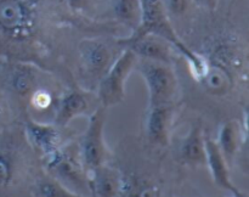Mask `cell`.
I'll return each mask as SVG.
<instances>
[{"label": "cell", "instance_id": "20", "mask_svg": "<svg viewBox=\"0 0 249 197\" xmlns=\"http://www.w3.org/2000/svg\"><path fill=\"white\" fill-rule=\"evenodd\" d=\"M165 14L174 27L175 22L186 18L195 6L192 0H162Z\"/></svg>", "mask_w": 249, "mask_h": 197}, {"label": "cell", "instance_id": "5", "mask_svg": "<svg viewBox=\"0 0 249 197\" xmlns=\"http://www.w3.org/2000/svg\"><path fill=\"white\" fill-rule=\"evenodd\" d=\"M135 71L145 80L148 105L173 104L178 92V77L173 65L138 58Z\"/></svg>", "mask_w": 249, "mask_h": 197}, {"label": "cell", "instance_id": "17", "mask_svg": "<svg viewBox=\"0 0 249 197\" xmlns=\"http://www.w3.org/2000/svg\"><path fill=\"white\" fill-rule=\"evenodd\" d=\"M245 140L246 129L242 128L238 121H226L220 126L218 140L215 141L229 165L232 164L235 158L237 157Z\"/></svg>", "mask_w": 249, "mask_h": 197}, {"label": "cell", "instance_id": "6", "mask_svg": "<svg viewBox=\"0 0 249 197\" xmlns=\"http://www.w3.org/2000/svg\"><path fill=\"white\" fill-rule=\"evenodd\" d=\"M105 125L106 108L99 106L90 113L87 129L78 143L80 160L87 170L107 163L108 148L105 141Z\"/></svg>", "mask_w": 249, "mask_h": 197}, {"label": "cell", "instance_id": "18", "mask_svg": "<svg viewBox=\"0 0 249 197\" xmlns=\"http://www.w3.org/2000/svg\"><path fill=\"white\" fill-rule=\"evenodd\" d=\"M207 61H208L207 71L202 79L199 80V83L211 94L221 95L228 92L231 84V77L228 70L216 61L212 62L209 58H207Z\"/></svg>", "mask_w": 249, "mask_h": 197}, {"label": "cell", "instance_id": "15", "mask_svg": "<svg viewBox=\"0 0 249 197\" xmlns=\"http://www.w3.org/2000/svg\"><path fill=\"white\" fill-rule=\"evenodd\" d=\"M21 170L19 150L0 133V190L7 189L16 182Z\"/></svg>", "mask_w": 249, "mask_h": 197}, {"label": "cell", "instance_id": "16", "mask_svg": "<svg viewBox=\"0 0 249 197\" xmlns=\"http://www.w3.org/2000/svg\"><path fill=\"white\" fill-rule=\"evenodd\" d=\"M108 16L112 23L134 33L141 23V5L139 0H109ZM128 34V36H129Z\"/></svg>", "mask_w": 249, "mask_h": 197}, {"label": "cell", "instance_id": "2", "mask_svg": "<svg viewBox=\"0 0 249 197\" xmlns=\"http://www.w3.org/2000/svg\"><path fill=\"white\" fill-rule=\"evenodd\" d=\"M48 175L82 196H90L88 170L83 165L77 145H61L50 155L44 156Z\"/></svg>", "mask_w": 249, "mask_h": 197}, {"label": "cell", "instance_id": "12", "mask_svg": "<svg viewBox=\"0 0 249 197\" xmlns=\"http://www.w3.org/2000/svg\"><path fill=\"white\" fill-rule=\"evenodd\" d=\"M88 177L91 197H119L123 191V172L107 163L88 170Z\"/></svg>", "mask_w": 249, "mask_h": 197}, {"label": "cell", "instance_id": "14", "mask_svg": "<svg viewBox=\"0 0 249 197\" xmlns=\"http://www.w3.org/2000/svg\"><path fill=\"white\" fill-rule=\"evenodd\" d=\"M203 126L199 123H195L184 136L178 148V156L182 164L189 167L206 165V145H204Z\"/></svg>", "mask_w": 249, "mask_h": 197}, {"label": "cell", "instance_id": "23", "mask_svg": "<svg viewBox=\"0 0 249 197\" xmlns=\"http://www.w3.org/2000/svg\"><path fill=\"white\" fill-rule=\"evenodd\" d=\"M5 104H4V100H2V96L0 95V128H1L2 123H4V119H5Z\"/></svg>", "mask_w": 249, "mask_h": 197}, {"label": "cell", "instance_id": "24", "mask_svg": "<svg viewBox=\"0 0 249 197\" xmlns=\"http://www.w3.org/2000/svg\"><path fill=\"white\" fill-rule=\"evenodd\" d=\"M172 197H177V196H172Z\"/></svg>", "mask_w": 249, "mask_h": 197}, {"label": "cell", "instance_id": "3", "mask_svg": "<svg viewBox=\"0 0 249 197\" xmlns=\"http://www.w3.org/2000/svg\"><path fill=\"white\" fill-rule=\"evenodd\" d=\"M123 50L118 40H109L102 36H84L78 41L77 53L84 80L99 84L108 68Z\"/></svg>", "mask_w": 249, "mask_h": 197}, {"label": "cell", "instance_id": "9", "mask_svg": "<svg viewBox=\"0 0 249 197\" xmlns=\"http://www.w3.org/2000/svg\"><path fill=\"white\" fill-rule=\"evenodd\" d=\"M4 72L6 87L19 99L29 100L40 88V72L34 63L26 61H11Z\"/></svg>", "mask_w": 249, "mask_h": 197}, {"label": "cell", "instance_id": "22", "mask_svg": "<svg viewBox=\"0 0 249 197\" xmlns=\"http://www.w3.org/2000/svg\"><path fill=\"white\" fill-rule=\"evenodd\" d=\"M195 6L199 7L202 10H206L208 12H214L219 6L220 0H192Z\"/></svg>", "mask_w": 249, "mask_h": 197}, {"label": "cell", "instance_id": "19", "mask_svg": "<svg viewBox=\"0 0 249 197\" xmlns=\"http://www.w3.org/2000/svg\"><path fill=\"white\" fill-rule=\"evenodd\" d=\"M32 194L34 197H89L71 191L61 182L46 174L38 178L32 186Z\"/></svg>", "mask_w": 249, "mask_h": 197}, {"label": "cell", "instance_id": "13", "mask_svg": "<svg viewBox=\"0 0 249 197\" xmlns=\"http://www.w3.org/2000/svg\"><path fill=\"white\" fill-rule=\"evenodd\" d=\"M24 136L32 147L41 156H48L57 150L61 143L60 128L53 123L39 122L33 118H27L24 122Z\"/></svg>", "mask_w": 249, "mask_h": 197}, {"label": "cell", "instance_id": "4", "mask_svg": "<svg viewBox=\"0 0 249 197\" xmlns=\"http://www.w3.org/2000/svg\"><path fill=\"white\" fill-rule=\"evenodd\" d=\"M138 56L129 49H123L106 74L96 87V99L104 108L117 106L125 99V85L131 73L135 71Z\"/></svg>", "mask_w": 249, "mask_h": 197}, {"label": "cell", "instance_id": "25", "mask_svg": "<svg viewBox=\"0 0 249 197\" xmlns=\"http://www.w3.org/2000/svg\"><path fill=\"white\" fill-rule=\"evenodd\" d=\"M232 197H233V196H232Z\"/></svg>", "mask_w": 249, "mask_h": 197}, {"label": "cell", "instance_id": "11", "mask_svg": "<svg viewBox=\"0 0 249 197\" xmlns=\"http://www.w3.org/2000/svg\"><path fill=\"white\" fill-rule=\"evenodd\" d=\"M206 145V165L211 172L214 184L220 189L229 191L233 197H247L245 192L241 191L231 179L230 165L224 158L218 143L209 135H204Z\"/></svg>", "mask_w": 249, "mask_h": 197}, {"label": "cell", "instance_id": "10", "mask_svg": "<svg viewBox=\"0 0 249 197\" xmlns=\"http://www.w3.org/2000/svg\"><path fill=\"white\" fill-rule=\"evenodd\" d=\"M92 92L84 89H72L57 100L53 122L57 128H66L73 119L89 113L92 105Z\"/></svg>", "mask_w": 249, "mask_h": 197}, {"label": "cell", "instance_id": "7", "mask_svg": "<svg viewBox=\"0 0 249 197\" xmlns=\"http://www.w3.org/2000/svg\"><path fill=\"white\" fill-rule=\"evenodd\" d=\"M119 45L133 51L138 58L173 65L178 50L170 41L156 34H143L139 36H119Z\"/></svg>", "mask_w": 249, "mask_h": 197}, {"label": "cell", "instance_id": "8", "mask_svg": "<svg viewBox=\"0 0 249 197\" xmlns=\"http://www.w3.org/2000/svg\"><path fill=\"white\" fill-rule=\"evenodd\" d=\"M173 122H174L173 104L148 105L145 121V134L148 143L155 147H168L172 136Z\"/></svg>", "mask_w": 249, "mask_h": 197}, {"label": "cell", "instance_id": "21", "mask_svg": "<svg viewBox=\"0 0 249 197\" xmlns=\"http://www.w3.org/2000/svg\"><path fill=\"white\" fill-rule=\"evenodd\" d=\"M53 94H51L48 89H45V88L43 87L38 88V89L33 92V95L29 97V104L33 106V108L36 109V111H39V112L48 109L49 107L53 105Z\"/></svg>", "mask_w": 249, "mask_h": 197}, {"label": "cell", "instance_id": "1", "mask_svg": "<svg viewBox=\"0 0 249 197\" xmlns=\"http://www.w3.org/2000/svg\"><path fill=\"white\" fill-rule=\"evenodd\" d=\"M65 0H0V56L23 61L38 54L51 29L70 22ZM82 17V16H80Z\"/></svg>", "mask_w": 249, "mask_h": 197}]
</instances>
